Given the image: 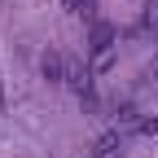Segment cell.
Here are the masks:
<instances>
[{
    "instance_id": "obj_1",
    "label": "cell",
    "mask_w": 158,
    "mask_h": 158,
    "mask_svg": "<svg viewBox=\"0 0 158 158\" xmlns=\"http://www.w3.org/2000/svg\"><path fill=\"white\" fill-rule=\"evenodd\" d=\"M114 40L118 31L110 22H92V35H88V48H92V75H101L114 66Z\"/></svg>"
},
{
    "instance_id": "obj_2",
    "label": "cell",
    "mask_w": 158,
    "mask_h": 158,
    "mask_svg": "<svg viewBox=\"0 0 158 158\" xmlns=\"http://www.w3.org/2000/svg\"><path fill=\"white\" fill-rule=\"evenodd\" d=\"M40 70H44V79H48V84H57V79H66V57L62 53H44V62H40Z\"/></svg>"
},
{
    "instance_id": "obj_3",
    "label": "cell",
    "mask_w": 158,
    "mask_h": 158,
    "mask_svg": "<svg viewBox=\"0 0 158 158\" xmlns=\"http://www.w3.org/2000/svg\"><path fill=\"white\" fill-rule=\"evenodd\" d=\"M141 31H158V0L141 5Z\"/></svg>"
},
{
    "instance_id": "obj_4",
    "label": "cell",
    "mask_w": 158,
    "mask_h": 158,
    "mask_svg": "<svg viewBox=\"0 0 158 158\" xmlns=\"http://www.w3.org/2000/svg\"><path fill=\"white\" fill-rule=\"evenodd\" d=\"M114 145H118V132H106L101 141H97V149H92V158H110V154H114Z\"/></svg>"
},
{
    "instance_id": "obj_5",
    "label": "cell",
    "mask_w": 158,
    "mask_h": 158,
    "mask_svg": "<svg viewBox=\"0 0 158 158\" xmlns=\"http://www.w3.org/2000/svg\"><path fill=\"white\" fill-rule=\"evenodd\" d=\"M70 13H92V0H62Z\"/></svg>"
},
{
    "instance_id": "obj_6",
    "label": "cell",
    "mask_w": 158,
    "mask_h": 158,
    "mask_svg": "<svg viewBox=\"0 0 158 158\" xmlns=\"http://www.w3.org/2000/svg\"><path fill=\"white\" fill-rule=\"evenodd\" d=\"M141 132L145 136H158V118H141Z\"/></svg>"
}]
</instances>
